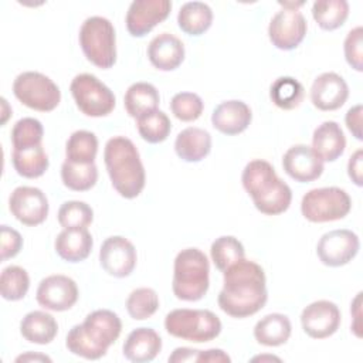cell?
Returning a JSON list of instances; mask_svg holds the SVG:
<instances>
[{
    "label": "cell",
    "instance_id": "obj_5",
    "mask_svg": "<svg viewBox=\"0 0 363 363\" xmlns=\"http://www.w3.org/2000/svg\"><path fill=\"white\" fill-rule=\"evenodd\" d=\"M210 286V264L199 248H184L173 265L172 289L177 299L186 302L200 301Z\"/></svg>",
    "mask_w": 363,
    "mask_h": 363
},
{
    "label": "cell",
    "instance_id": "obj_42",
    "mask_svg": "<svg viewBox=\"0 0 363 363\" xmlns=\"http://www.w3.org/2000/svg\"><path fill=\"white\" fill-rule=\"evenodd\" d=\"M345 58L347 64L357 72L363 71V28L360 26L352 28L343 43Z\"/></svg>",
    "mask_w": 363,
    "mask_h": 363
},
{
    "label": "cell",
    "instance_id": "obj_6",
    "mask_svg": "<svg viewBox=\"0 0 363 363\" xmlns=\"http://www.w3.org/2000/svg\"><path fill=\"white\" fill-rule=\"evenodd\" d=\"M221 328L220 318L208 309H173L164 318V329L169 335L194 343L216 339Z\"/></svg>",
    "mask_w": 363,
    "mask_h": 363
},
{
    "label": "cell",
    "instance_id": "obj_12",
    "mask_svg": "<svg viewBox=\"0 0 363 363\" xmlns=\"http://www.w3.org/2000/svg\"><path fill=\"white\" fill-rule=\"evenodd\" d=\"M10 213L21 224L34 227L45 221L50 210L45 193L33 186H18L9 197Z\"/></svg>",
    "mask_w": 363,
    "mask_h": 363
},
{
    "label": "cell",
    "instance_id": "obj_27",
    "mask_svg": "<svg viewBox=\"0 0 363 363\" xmlns=\"http://www.w3.org/2000/svg\"><path fill=\"white\" fill-rule=\"evenodd\" d=\"M292 333V325L284 313H268L254 326V337L259 345L275 347L288 342Z\"/></svg>",
    "mask_w": 363,
    "mask_h": 363
},
{
    "label": "cell",
    "instance_id": "obj_21",
    "mask_svg": "<svg viewBox=\"0 0 363 363\" xmlns=\"http://www.w3.org/2000/svg\"><path fill=\"white\" fill-rule=\"evenodd\" d=\"M147 58L155 68L160 71H173L184 60V45L176 35L162 33L149 43Z\"/></svg>",
    "mask_w": 363,
    "mask_h": 363
},
{
    "label": "cell",
    "instance_id": "obj_19",
    "mask_svg": "<svg viewBox=\"0 0 363 363\" xmlns=\"http://www.w3.org/2000/svg\"><path fill=\"white\" fill-rule=\"evenodd\" d=\"M347 96L349 86L336 72L318 75L311 86V101L319 111H336L345 105Z\"/></svg>",
    "mask_w": 363,
    "mask_h": 363
},
{
    "label": "cell",
    "instance_id": "obj_20",
    "mask_svg": "<svg viewBox=\"0 0 363 363\" xmlns=\"http://www.w3.org/2000/svg\"><path fill=\"white\" fill-rule=\"evenodd\" d=\"M251 119V108L238 99H230L218 104L211 113L213 126L227 136L244 132L250 126Z\"/></svg>",
    "mask_w": 363,
    "mask_h": 363
},
{
    "label": "cell",
    "instance_id": "obj_2",
    "mask_svg": "<svg viewBox=\"0 0 363 363\" xmlns=\"http://www.w3.org/2000/svg\"><path fill=\"white\" fill-rule=\"evenodd\" d=\"M122 332L121 318L109 309H96L81 325H74L65 339L67 349L86 360L104 357Z\"/></svg>",
    "mask_w": 363,
    "mask_h": 363
},
{
    "label": "cell",
    "instance_id": "obj_44",
    "mask_svg": "<svg viewBox=\"0 0 363 363\" xmlns=\"http://www.w3.org/2000/svg\"><path fill=\"white\" fill-rule=\"evenodd\" d=\"M345 122H346L347 129L352 132V135L357 140H362L363 139V133H362V105L360 104L352 106L346 112Z\"/></svg>",
    "mask_w": 363,
    "mask_h": 363
},
{
    "label": "cell",
    "instance_id": "obj_13",
    "mask_svg": "<svg viewBox=\"0 0 363 363\" xmlns=\"http://www.w3.org/2000/svg\"><path fill=\"white\" fill-rule=\"evenodd\" d=\"M308 30L306 20L298 9L279 10L269 21L268 37L278 50L289 51L296 48L305 38Z\"/></svg>",
    "mask_w": 363,
    "mask_h": 363
},
{
    "label": "cell",
    "instance_id": "obj_14",
    "mask_svg": "<svg viewBox=\"0 0 363 363\" xmlns=\"http://www.w3.org/2000/svg\"><path fill=\"white\" fill-rule=\"evenodd\" d=\"M79 292L75 281L67 275L55 274L40 281L35 299L40 306L54 312L71 309L78 301Z\"/></svg>",
    "mask_w": 363,
    "mask_h": 363
},
{
    "label": "cell",
    "instance_id": "obj_17",
    "mask_svg": "<svg viewBox=\"0 0 363 363\" xmlns=\"http://www.w3.org/2000/svg\"><path fill=\"white\" fill-rule=\"evenodd\" d=\"M170 10L169 0H133L126 11V28L130 35L143 37L166 20Z\"/></svg>",
    "mask_w": 363,
    "mask_h": 363
},
{
    "label": "cell",
    "instance_id": "obj_28",
    "mask_svg": "<svg viewBox=\"0 0 363 363\" xmlns=\"http://www.w3.org/2000/svg\"><path fill=\"white\" fill-rule=\"evenodd\" d=\"M160 102L159 91L149 82L132 84L123 96V105L129 116L139 119L140 116L157 109Z\"/></svg>",
    "mask_w": 363,
    "mask_h": 363
},
{
    "label": "cell",
    "instance_id": "obj_47",
    "mask_svg": "<svg viewBox=\"0 0 363 363\" xmlns=\"http://www.w3.org/2000/svg\"><path fill=\"white\" fill-rule=\"evenodd\" d=\"M197 349H190V347H176L173 353L169 356V362L172 363H179V362H197L199 356Z\"/></svg>",
    "mask_w": 363,
    "mask_h": 363
},
{
    "label": "cell",
    "instance_id": "obj_26",
    "mask_svg": "<svg viewBox=\"0 0 363 363\" xmlns=\"http://www.w3.org/2000/svg\"><path fill=\"white\" fill-rule=\"evenodd\" d=\"M20 333L30 343L48 345L58 333V323L48 312L31 311L21 319Z\"/></svg>",
    "mask_w": 363,
    "mask_h": 363
},
{
    "label": "cell",
    "instance_id": "obj_9",
    "mask_svg": "<svg viewBox=\"0 0 363 363\" xmlns=\"http://www.w3.org/2000/svg\"><path fill=\"white\" fill-rule=\"evenodd\" d=\"M14 96L27 108L38 112L55 109L61 101L58 85L47 75L37 71H26L13 82Z\"/></svg>",
    "mask_w": 363,
    "mask_h": 363
},
{
    "label": "cell",
    "instance_id": "obj_36",
    "mask_svg": "<svg viewBox=\"0 0 363 363\" xmlns=\"http://www.w3.org/2000/svg\"><path fill=\"white\" fill-rule=\"evenodd\" d=\"M140 138L147 143H160L167 139L172 130V122L163 111H153L136 119Z\"/></svg>",
    "mask_w": 363,
    "mask_h": 363
},
{
    "label": "cell",
    "instance_id": "obj_32",
    "mask_svg": "<svg viewBox=\"0 0 363 363\" xmlns=\"http://www.w3.org/2000/svg\"><path fill=\"white\" fill-rule=\"evenodd\" d=\"M98 153V138L89 130H75L67 140L65 159L72 163H94Z\"/></svg>",
    "mask_w": 363,
    "mask_h": 363
},
{
    "label": "cell",
    "instance_id": "obj_45",
    "mask_svg": "<svg viewBox=\"0 0 363 363\" xmlns=\"http://www.w3.org/2000/svg\"><path fill=\"white\" fill-rule=\"evenodd\" d=\"M362 162H363V150L357 149L349 159L347 163V174L356 186L363 184V174H362Z\"/></svg>",
    "mask_w": 363,
    "mask_h": 363
},
{
    "label": "cell",
    "instance_id": "obj_35",
    "mask_svg": "<svg viewBox=\"0 0 363 363\" xmlns=\"http://www.w3.org/2000/svg\"><path fill=\"white\" fill-rule=\"evenodd\" d=\"M210 255L216 268L224 272L228 267L245 258V250L238 238L233 235H221L213 241Z\"/></svg>",
    "mask_w": 363,
    "mask_h": 363
},
{
    "label": "cell",
    "instance_id": "obj_33",
    "mask_svg": "<svg viewBox=\"0 0 363 363\" xmlns=\"http://www.w3.org/2000/svg\"><path fill=\"white\" fill-rule=\"evenodd\" d=\"M312 16L322 30H336L345 24L349 16V3L346 0H318L312 6Z\"/></svg>",
    "mask_w": 363,
    "mask_h": 363
},
{
    "label": "cell",
    "instance_id": "obj_48",
    "mask_svg": "<svg viewBox=\"0 0 363 363\" xmlns=\"http://www.w3.org/2000/svg\"><path fill=\"white\" fill-rule=\"evenodd\" d=\"M16 362H51V359L41 353H33L27 352L24 354H20L16 357Z\"/></svg>",
    "mask_w": 363,
    "mask_h": 363
},
{
    "label": "cell",
    "instance_id": "obj_50",
    "mask_svg": "<svg viewBox=\"0 0 363 363\" xmlns=\"http://www.w3.org/2000/svg\"><path fill=\"white\" fill-rule=\"evenodd\" d=\"M251 360H252V362H265V360H268V362H272V360H275V362H281V359H279V357H277V356H272V354H262V356H255V357H252Z\"/></svg>",
    "mask_w": 363,
    "mask_h": 363
},
{
    "label": "cell",
    "instance_id": "obj_30",
    "mask_svg": "<svg viewBox=\"0 0 363 363\" xmlns=\"http://www.w3.org/2000/svg\"><path fill=\"white\" fill-rule=\"evenodd\" d=\"M11 162L14 170L26 179H37L43 176L50 164L48 156L43 145L21 150H13Z\"/></svg>",
    "mask_w": 363,
    "mask_h": 363
},
{
    "label": "cell",
    "instance_id": "obj_38",
    "mask_svg": "<svg viewBox=\"0 0 363 363\" xmlns=\"http://www.w3.org/2000/svg\"><path fill=\"white\" fill-rule=\"evenodd\" d=\"M44 128L43 123L35 118H21L11 129V145L13 150H21L33 146H38L43 142Z\"/></svg>",
    "mask_w": 363,
    "mask_h": 363
},
{
    "label": "cell",
    "instance_id": "obj_24",
    "mask_svg": "<svg viewBox=\"0 0 363 363\" xmlns=\"http://www.w3.org/2000/svg\"><path fill=\"white\" fill-rule=\"evenodd\" d=\"M94 240L86 228H64L54 241L55 252L67 262H79L88 258Z\"/></svg>",
    "mask_w": 363,
    "mask_h": 363
},
{
    "label": "cell",
    "instance_id": "obj_10",
    "mask_svg": "<svg viewBox=\"0 0 363 363\" xmlns=\"http://www.w3.org/2000/svg\"><path fill=\"white\" fill-rule=\"evenodd\" d=\"M77 108L86 116L101 118L109 115L116 104L113 92L95 75L78 74L69 85Z\"/></svg>",
    "mask_w": 363,
    "mask_h": 363
},
{
    "label": "cell",
    "instance_id": "obj_41",
    "mask_svg": "<svg viewBox=\"0 0 363 363\" xmlns=\"http://www.w3.org/2000/svg\"><path fill=\"white\" fill-rule=\"evenodd\" d=\"M204 102L194 92H179L170 101L172 113L182 122H193L203 113Z\"/></svg>",
    "mask_w": 363,
    "mask_h": 363
},
{
    "label": "cell",
    "instance_id": "obj_37",
    "mask_svg": "<svg viewBox=\"0 0 363 363\" xmlns=\"http://www.w3.org/2000/svg\"><path fill=\"white\" fill-rule=\"evenodd\" d=\"M30 288L28 272L18 265L3 268L0 275V294L6 301L23 299Z\"/></svg>",
    "mask_w": 363,
    "mask_h": 363
},
{
    "label": "cell",
    "instance_id": "obj_8",
    "mask_svg": "<svg viewBox=\"0 0 363 363\" xmlns=\"http://www.w3.org/2000/svg\"><path fill=\"white\" fill-rule=\"evenodd\" d=\"M352 208L346 190L330 186L309 190L301 201V213L311 223H329L345 218Z\"/></svg>",
    "mask_w": 363,
    "mask_h": 363
},
{
    "label": "cell",
    "instance_id": "obj_25",
    "mask_svg": "<svg viewBox=\"0 0 363 363\" xmlns=\"http://www.w3.org/2000/svg\"><path fill=\"white\" fill-rule=\"evenodd\" d=\"M176 155L189 163L203 160L211 150V135L201 128L189 126L179 132L174 140Z\"/></svg>",
    "mask_w": 363,
    "mask_h": 363
},
{
    "label": "cell",
    "instance_id": "obj_49",
    "mask_svg": "<svg viewBox=\"0 0 363 363\" xmlns=\"http://www.w3.org/2000/svg\"><path fill=\"white\" fill-rule=\"evenodd\" d=\"M360 299H362V292H359V294L356 295L354 301H353V305H354L356 313L350 312V313H353V318H354V320H356V322H353L352 329H353V332L356 333V336H357V337H360V325L357 323V320H359V318H360Z\"/></svg>",
    "mask_w": 363,
    "mask_h": 363
},
{
    "label": "cell",
    "instance_id": "obj_43",
    "mask_svg": "<svg viewBox=\"0 0 363 363\" xmlns=\"http://www.w3.org/2000/svg\"><path fill=\"white\" fill-rule=\"evenodd\" d=\"M0 237H1V261L16 257L23 247L21 234L17 230L3 224L0 227Z\"/></svg>",
    "mask_w": 363,
    "mask_h": 363
},
{
    "label": "cell",
    "instance_id": "obj_40",
    "mask_svg": "<svg viewBox=\"0 0 363 363\" xmlns=\"http://www.w3.org/2000/svg\"><path fill=\"white\" fill-rule=\"evenodd\" d=\"M57 218L64 228H86L94 220V210L85 201L69 200L61 204Z\"/></svg>",
    "mask_w": 363,
    "mask_h": 363
},
{
    "label": "cell",
    "instance_id": "obj_4",
    "mask_svg": "<svg viewBox=\"0 0 363 363\" xmlns=\"http://www.w3.org/2000/svg\"><path fill=\"white\" fill-rule=\"evenodd\" d=\"M104 162L113 189L125 199L138 197L146 173L135 143L125 136L111 138L104 149Z\"/></svg>",
    "mask_w": 363,
    "mask_h": 363
},
{
    "label": "cell",
    "instance_id": "obj_11",
    "mask_svg": "<svg viewBox=\"0 0 363 363\" xmlns=\"http://www.w3.org/2000/svg\"><path fill=\"white\" fill-rule=\"evenodd\" d=\"M360 241L356 233L347 228L325 233L316 245V254L322 264L328 267H343L359 252Z\"/></svg>",
    "mask_w": 363,
    "mask_h": 363
},
{
    "label": "cell",
    "instance_id": "obj_23",
    "mask_svg": "<svg viewBox=\"0 0 363 363\" xmlns=\"http://www.w3.org/2000/svg\"><path fill=\"white\" fill-rule=\"evenodd\" d=\"M313 152L322 162H335L346 149V138L340 125L335 121L322 122L312 135Z\"/></svg>",
    "mask_w": 363,
    "mask_h": 363
},
{
    "label": "cell",
    "instance_id": "obj_15",
    "mask_svg": "<svg viewBox=\"0 0 363 363\" xmlns=\"http://www.w3.org/2000/svg\"><path fill=\"white\" fill-rule=\"evenodd\" d=\"M340 322V309L335 302L326 299L309 303L301 313L302 329L312 339H325L335 335Z\"/></svg>",
    "mask_w": 363,
    "mask_h": 363
},
{
    "label": "cell",
    "instance_id": "obj_22",
    "mask_svg": "<svg viewBox=\"0 0 363 363\" xmlns=\"http://www.w3.org/2000/svg\"><path fill=\"white\" fill-rule=\"evenodd\" d=\"M122 350L130 362H152L162 350V337L152 328H136L128 335Z\"/></svg>",
    "mask_w": 363,
    "mask_h": 363
},
{
    "label": "cell",
    "instance_id": "obj_46",
    "mask_svg": "<svg viewBox=\"0 0 363 363\" xmlns=\"http://www.w3.org/2000/svg\"><path fill=\"white\" fill-rule=\"evenodd\" d=\"M197 362L200 363H230L231 357L221 349H208L200 350L197 356Z\"/></svg>",
    "mask_w": 363,
    "mask_h": 363
},
{
    "label": "cell",
    "instance_id": "obj_7",
    "mask_svg": "<svg viewBox=\"0 0 363 363\" xmlns=\"http://www.w3.org/2000/svg\"><path fill=\"white\" fill-rule=\"evenodd\" d=\"M79 45L89 62L108 69L116 62V35L113 24L101 16L88 17L79 28Z\"/></svg>",
    "mask_w": 363,
    "mask_h": 363
},
{
    "label": "cell",
    "instance_id": "obj_18",
    "mask_svg": "<svg viewBox=\"0 0 363 363\" xmlns=\"http://www.w3.org/2000/svg\"><path fill=\"white\" fill-rule=\"evenodd\" d=\"M282 167L285 173L295 182L308 183L320 177L323 173V162L308 145H294L282 156Z\"/></svg>",
    "mask_w": 363,
    "mask_h": 363
},
{
    "label": "cell",
    "instance_id": "obj_29",
    "mask_svg": "<svg viewBox=\"0 0 363 363\" xmlns=\"http://www.w3.org/2000/svg\"><path fill=\"white\" fill-rule=\"evenodd\" d=\"M213 23V11L208 4L203 1L184 3L177 14V24L180 30L189 35H201Z\"/></svg>",
    "mask_w": 363,
    "mask_h": 363
},
{
    "label": "cell",
    "instance_id": "obj_31",
    "mask_svg": "<svg viewBox=\"0 0 363 363\" xmlns=\"http://www.w3.org/2000/svg\"><path fill=\"white\" fill-rule=\"evenodd\" d=\"M269 98L279 109L291 111L302 104L305 98V88L292 77H279L271 84Z\"/></svg>",
    "mask_w": 363,
    "mask_h": 363
},
{
    "label": "cell",
    "instance_id": "obj_16",
    "mask_svg": "<svg viewBox=\"0 0 363 363\" xmlns=\"http://www.w3.org/2000/svg\"><path fill=\"white\" fill-rule=\"evenodd\" d=\"M135 245L122 235L108 237L99 250V262L105 272L115 278L129 277L136 267Z\"/></svg>",
    "mask_w": 363,
    "mask_h": 363
},
{
    "label": "cell",
    "instance_id": "obj_3",
    "mask_svg": "<svg viewBox=\"0 0 363 363\" xmlns=\"http://www.w3.org/2000/svg\"><path fill=\"white\" fill-rule=\"evenodd\" d=\"M241 182L255 208L262 214L278 216L289 208L292 201L291 187L277 174L269 162L255 159L247 163Z\"/></svg>",
    "mask_w": 363,
    "mask_h": 363
},
{
    "label": "cell",
    "instance_id": "obj_39",
    "mask_svg": "<svg viewBox=\"0 0 363 363\" xmlns=\"http://www.w3.org/2000/svg\"><path fill=\"white\" fill-rule=\"evenodd\" d=\"M159 308V296L152 288H136L126 299V311L135 320H145L156 313Z\"/></svg>",
    "mask_w": 363,
    "mask_h": 363
},
{
    "label": "cell",
    "instance_id": "obj_34",
    "mask_svg": "<svg viewBox=\"0 0 363 363\" xmlns=\"http://www.w3.org/2000/svg\"><path fill=\"white\" fill-rule=\"evenodd\" d=\"M61 180L72 191H86L96 184L98 167L95 163L81 164L65 159L61 166Z\"/></svg>",
    "mask_w": 363,
    "mask_h": 363
},
{
    "label": "cell",
    "instance_id": "obj_1",
    "mask_svg": "<svg viewBox=\"0 0 363 363\" xmlns=\"http://www.w3.org/2000/svg\"><path fill=\"white\" fill-rule=\"evenodd\" d=\"M268 299L267 278L261 265L242 258L223 272V289L217 302L231 318H248L259 312Z\"/></svg>",
    "mask_w": 363,
    "mask_h": 363
}]
</instances>
